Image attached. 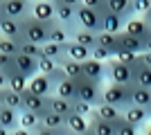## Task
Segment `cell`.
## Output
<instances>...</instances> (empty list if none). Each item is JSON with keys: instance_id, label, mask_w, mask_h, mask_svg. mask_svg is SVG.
Here are the masks:
<instances>
[{"instance_id": "cell-59", "label": "cell", "mask_w": 151, "mask_h": 135, "mask_svg": "<svg viewBox=\"0 0 151 135\" xmlns=\"http://www.w3.org/2000/svg\"><path fill=\"white\" fill-rule=\"evenodd\" d=\"M142 18H151V11H149V14H147V16H142Z\"/></svg>"}, {"instance_id": "cell-32", "label": "cell", "mask_w": 151, "mask_h": 135, "mask_svg": "<svg viewBox=\"0 0 151 135\" xmlns=\"http://www.w3.org/2000/svg\"><path fill=\"white\" fill-rule=\"evenodd\" d=\"M70 41H72V36H70V34L65 32L59 23H54V25H52V29H50V39H47V43L65 45V43H70Z\"/></svg>"}, {"instance_id": "cell-31", "label": "cell", "mask_w": 151, "mask_h": 135, "mask_svg": "<svg viewBox=\"0 0 151 135\" xmlns=\"http://www.w3.org/2000/svg\"><path fill=\"white\" fill-rule=\"evenodd\" d=\"M41 124H43L45 129H52V131H61L65 129V117L57 115V113H52V110H47L43 117H41Z\"/></svg>"}, {"instance_id": "cell-6", "label": "cell", "mask_w": 151, "mask_h": 135, "mask_svg": "<svg viewBox=\"0 0 151 135\" xmlns=\"http://www.w3.org/2000/svg\"><path fill=\"white\" fill-rule=\"evenodd\" d=\"M122 119L124 122H129V124H133L138 131H142L149 124V119H151V110H147V108H140V106H126L124 110H122Z\"/></svg>"}, {"instance_id": "cell-15", "label": "cell", "mask_w": 151, "mask_h": 135, "mask_svg": "<svg viewBox=\"0 0 151 135\" xmlns=\"http://www.w3.org/2000/svg\"><path fill=\"white\" fill-rule=\"evenodd\" d=\"M0 34H2V36H7V39L23 41V20H16V18H7V16H2V18H0Z\"/></svg>"}, {"instance_id": "cell-35", "label": "cell", "mask_w": 151, "mask_h": 135, "mask_svg": "<svg viewBox=\"0 0 151 135\" xmlns=\"http://www.w3.org/2000/svg\"><path fill=\"white\" fill-rule=\"evenodd\" d=\"M18 124H20V129H25V131H34L41 124V117L36 115V113H29V110H23L18 117Z\"/></svg>"}, {"instance_id": "cell-17", "label": "cell", "mask_w": 151, "mask_h": 135, "mask_svg": "<svg viewBox=\"0 0 151 135\" xmlns=\"http://www.w3.org/2000/svg\"><path fill=\"white\" fill-rule=\"evenodd\" d=\"M32 16L36 20H43V23H54L57 20V9L50 2H32Z\"/></svg>"}, {"instance_id": "cell-38", "label": "cell", "mask_w": 151, "mask_h": 135, "mask_svg": "<svg viewBox=\"0 0 151 135\" xmlns=\"http://www.w3.org/2000/svg\"><path fill=\"white\" fill-rule=\"evenodd\" d=\"M20 54L25 56H32V59H41L43 56V45H36V43H20Z\"/></svg>"}, {"instance_id": "cell-7", "label": "cell", "mask_w": 151, "mask_h": 135, "mask_svg": "<svg viewBox=\"0 0 151 135\" xmlns=\"http://www.w3.org/2000/svg\"><path fill=\"white\" fill-rule=\"evenodd\" d=\"M5 16L16 20H25L32 16V2L27 0H5Z\"/></svg>"}, {"instance_id": "cell-14", "label": "cell", "mask_w": 151, "mask_h": 135, "mask_svg": "<svg viewBox=\"0 0 151 135\" xmlns=\"http://www.w3.org/2000/svg\"><path fill=\"white\" fill-rule=\"evenodd\" d=\"M124 32H126V34H131V36H135V39H140V41H145V43L151 39L149 25H147V23H145L142 18H138V16H133L131 20H126Z\"/></svg>"}, {"instance_id": "cell-10", "label": "cell", "mask_w": 151, "mask_h": 135, "mask_svg": "<svg viewBox=\"0 0 151 135\" xmlns=\"http://www.w3.org/2000/svg\"><path fill=\"white\" fill-rule=\"evenodd\" d=\"M23 104H25V110H29V113H36L38 117H43L45 113H47V97H38L34 95V92H29V90H25L23 92Z\"/></svg>"}, {"instance_id": "cell-34", "label": "cell", "mask_w": 151, "mask_h": 135, "mask_svg": "<svg viewBox=\"0 0 151 135\" xmlns=\"http://www.w3.org/2000/svg\"><path fill=\"white\" fill-rule=\"evenodd\" d=\"M61 68H63V72H65V77H68V79H75V81L83 79V70H81V63H77V61H72V59H65Z\"/></svg>"}, {"instance_id": "cell-33", "label": "cell", "mask_w": 151, "mask_h": 135, "mask_svg": "<svg viewBox=\"0 0 151 135\" xmlns=\"http://www.w3.org/2000/svg\"><path fill=\"white\" fill-rule=\"evenodd\" d=\"M90 133L93 135H117L115 133V124L101 122V119H90Z\"/></svg>"}, {"instance_id": "cell-25", "label": "cell", "mask_w": 151, "mask_h": 135, "mask_svg": "<svg viewBox=\"0 0 151 135\" xmlns=\"http://www.w3.org/2000/svg\"><path fill=\"white\" fill-rule=\"evenodd\" d=\"M131 104H133V106H140V108L151 110V88H140V86H133Z\"/></svg>"}, {"instance_id": "cell-19", "label": "cell", "mask_w": 151, "mask_h": 135, "mask_svg": "<svg viewBox=\"0 0 151 135\" xmlns=\"http://www.w3.org/2000/svg\"><path fill=\"white\" fill-rule=\"evenodd\" d=\"M65 129H68L70 133H75V135H86L88 129H90V119L72 113V115L65 117Z\"/></svg>"}, {"instance_id": "cell-55", "label": "cell", "mask_w": 151, "mask_h": 135, "mask_svg": "<svg viewBox=\"0 0 151 135\" xmlns=\"http://www.w3.org/2000/svg\"><path fill=\"white\" fill-rule=\"evenodd\" d=\"M2 101H5V90H0V106H2Z\"/></svg>"}, {"instance_id": "cell-2", "label": "cell", "mask_w": 151, "mask_h": 135, "mask_svg": "<svg viewBox=\"0 0 151 135\" xmlns=\"http://www.w3.org/2000/svg\"><path fill=\"white\" fill-rule=\"evenodd\" d=\"M131 95H133V86H117V84H108L101 92V101L111 104L115 108L124 110L126 106H131Z\"/></svg>"}, {"instance_id": "cell-45", "label": "cell", "mask_w": 151, "mask_h": 135, "mask_svg": "<svg viewBox=\"0 0 151 135\" xmlns=\"http://www.w3.org/2000/svg\"><path fill=\"white\" fill-rule=\"evenodd\" d=\"M47 79H50L52 84H54V88H57V86L61 84L63 79H68V77H65V72H63V68L59 65V68H54V70H52L50 74H47Z\"/></svg>"}, {"instance_id": "cell-8", "label": "cell", "mask_w": 151, "mask_h": 135, "mask_svg": "<svg viewBox=\"0 0 151 135\" xmlns=\"http://www.w3.org/2000/svg\"><path fill=\"white\" fill-rule=\"evenodd\" d=\"M88 119H101V122H111V124H117L122 119V110L115 108V106H111V104H97L93 108V113H90Z\"/></svg>"}, {"instance_id": "cell-16", "label": "cell", "mask_w": 151, "mask_h": 135, "mask_svg": "<svg viewBox=\"0 0 151 135\" xmlns=\"http://www.w3.org/2000/svg\"><path fill=\"white\" fill-rule=\"evenodd\" d=\"M124 25L126 20L117 14H111V11H101V32H108V34H122L124 32Z\"/></svg>"}, {"instance_id": "cell-49", "label": "cell", "mask_w": 151, "mask_h": 135, "mask_svg": "<svg viewBox=\"0 0 151 135\" xmlns=\"http://www.w3.org/2000/svg\"><path fill=\"white\" fill-rule=\"evenodd\" d=\"M7 84H9V77H7L2 70H0V90H5V88H7Z\"/></svg>"}, {"instance_id": "cell-24", "label": "cell", "mask_w": 151, "mask_h": 135, "mask_svg": "<svg viewBox=\"0 0 151 135\" xmlns=\"http://www.w3.org/2000/svg\"><path fill=\"white\" fill-rule=\"evenodd\" d=\"M68 45V43H65ZM65 45H57V43H45L43 45V56L52 59L57 65H63V61H65Z\"/></svg>"}, {"instance_id": "cell-22", "label": "cell", "mask_w": 151, "mask_h": 135, "mask_svg": "<svg viewBox=\"0 0 151 135\" xmlns=\"http://www.w3.org/2000/svg\"><path fill=\"white\" fill-rule=\"evenodd\" d=\"M47 108H50L52 113L61 115V117L72 115V101H68V99H61V97H57V95L47 97Z\"/></svg>"}, {"instance_id": "cell-48", "label": "cell", "mask_w": 151, "mask_h": 135, "mask_svg": "<svg viewBox=\"0 0 151 135\" xmlns=\"http://www.w3.org/2000/svg\"><path fill=\"white\" fill-rule=\"evenodd\" d=\"M138 59L142 65H149L151 68V52H142V54H138Z\"/></svg>"}, {"instance_id": "cell-44", "label": "cell", "mask_w": 151, "mask_h": 135, "mask_svg": "<svg viewBox=\"0 0 151 135\" xmlns=\"http://www.w3.org/2000/svg\"><path fill=\"white\" fill-rule=\"evenodd\" d=\"M54 68H59V65L54 63L52 59H47V56H41V59H38V72H41V74H45V77H47Z\"/></svg>"}, {"instance_id": "cell-58", "label": "cell", "mask_w": 151, "mask_h": 135, "mask_svg": "<svg viewBox=\"0 0 151 135\" xmlns=\"http://www.w3.org/2000/svg\"><path fill=\"white\" fill-rule=\"evenodd\" d=\"M142 20H145L147 25H149V32H151V18H142Z\"/></svg>"}, {"instance_id": "cell-39", "label": "cell", "mask_w": 151, "mask_h": 135, "mask_svg": "<svg viewBox=\"0 0 151 135\" xmlns=\"http://www.w3.org/2000/svg\"><path fill=\"white\" fill-rule=\"evenodd\" d=\"M149 11H151V0H133V14L138 18L147 16Z\"/></svg>"}, {"instance_id": "cell-18", "label": "cell", "mask_w": 151, "mask_h": 135, "mask_svg": "<svg viewBox=\"0 0 151 135\" xmlns=\"http://www.w3.org/2000/svg\"><path fill=\"white\" fill-rule=\"evenodd\" d=\"M117 43H120V50L133 52V54H142V52L147 50V43H145V41L135 39V36H131V34H126V32L117 34Z\"/></svg>"}, {"instance_id": "cell-40", "label": "cell", "mask_w": 151, "mask_h": 135, "mask_svg": "<svg viewBox=\"0 0 151 135\" xmlns=\"http://www.w3.org/2000/svg\"><path fill=\"white\" fill-rule=\"evenodd\" d=\"M115 133L117 135H140V131L133 126V124L124 122V119H120V122L115 124Z\"/></svg>"}, {"instance_id": "cell-5", "label": "cell", "mask_w": 151, "mask_h": 135, "mask_svg": "<svg viewBox=\"0 0 151 135\" xmlns=\"http://www.w3.org/2000/svg\"><path fill=\"white\" fill-rule=\"evenodd\" d=\"M77 25H79V29H88V32L99 34L101 32V14L97 9H88V7L79 5L77 7Z\"/></svg>"}, {"instance_id": "cell-46", "label": "cell", "mask_w": 151, "mask_h": 135, "mask_svg": "<svg viewBox=\"0 0 151 135\" xmlns=\"http://www.w3.org/2000/svg\"><path fill=\"white\" fill-rule=\"evenodd\" d=\"M83 7H88V9H97V11H106V7H104V0H81Z\"/></svg>"}, {"instance_id": "cell-21", "label": "cell", "mask_w": 151, "mask_h": 135, "mask_svg": "<svg viewBox=\"0 0 151 135\" xmlns=\"http://www.w3.org/2000/svg\"><path fill=\"white\" fill-rule=\"evenodd\" d=\"M90 52L88 47H83V45L75 43V41H70L68 45H65V56L72 59V61H77V63H83V61H88L90 59Z\"/></svg>"}, {"instance_id": "cell-47", "label": "cell", "mask_w": 151, "mask_h": 135, "mask_svg": "<svg viewBox=\"0 0 151 135\" xmlns=\"http://www.w3.org/2000/svg\"><path fill=\"white\" fill-rule=\"evenodd\" d=\"M32 133H34V135H59L57 131H52V129H45L43 124H38V126H36L34 131H32Z\"/></svg>"}, {"instance_id": "cell-43", "label": "cell", "mask_w": 151, "mask_h": 135, "mask_svg": "<svg viewBox=\"0 0 151 135\" xmlns=\"http://www.w3.org/2000/svg\"><path fill=\"white\" fill-rule=\"evenodd\" d=\"M72 113H75V115H81V117H90L93 106H90V104L79 101V99H75V101H72Z\"/></svg>"}, {"instance_id": "cell-37", "label": "cell", "mask_w": 151, "mask_h": 135, "mask_svg": "<svg viewBox=\"0 0 151 135\" xmlns=\"http://www.w3.org/2000/svg\"><path fill=\"white\" fill-rule=\"evenodd\" d=\"M115 61L117 63H122V65H129V68H135V65L140 63V59H138V54H133V52H124V50H120V52H115Z\"/></svg>"}, {"instance_id": "cell-54", "label": "cell", "mask_w": 151, "mask_h": 135, "mask_svg": "<svg viewBox=\"0 0 151 135\" xmlns=\"http://www.w3.org/2000/svg\"><path fill=\"white\" fill-rule=\"evenodd\" d=\"M0 135H12V133H9L7 129H2V126H0Z\"/></svg>"}, {"instance_id": "cell-52", "label": "cell", "mask_w": 151, "mask_h": 135, "mask_svg": "<svg viewBox=\"0 0 151 135\" xmlns=\"http://www.w3.org/2000/svg\"><path fill=\"white\" fill-rule=\"evenodd\" d=\"M140 133H142V135H151V124H147V126L140 131Z\"/></svg>"}, {"instance_id": "cell-29", "label": "cell", "mask_w": 151, "mask_h": 135, "mask_svg": "<svg viewBox=\"0 0 151 135\" xmlns=\"http://www.w3.org/2000/svg\"><path fill=\"white\" fill-rule=\"evenodd\" d=\"M72 41L79 45H83V47H88V50H93V47H97V34L95 32H88V29H77L75 36H72Z\"/></svg>"}, {"instance_id": "cell-3", "label": "cell", "mask_w": 151, "mask_h": 135, "mask_svg": "<svg viewBox=\"0 0 151 135\" xmlns=\"http://www.w3.org/2000/svg\"><path fill=\"white\" fill-rule=\"evenodd\" d=\"M101 92H104L101 84H95V81H90L86 77L77 81V99L83 104H90L93 108L97 104H101Z\"/></svg>"}, {"instance_id": "cell-36", "label": "cell", "mask_w": 151, "mask_h": 135, "mask_svg": "<svg viewBox=\"0 0 151 135\" xmlns=\"http://www.w3.org/2000/svg\"><path fill=\"white\" fill-rule=\"evenodd\" d=\"M27 84H29V79H25L20 72H14L12 77H9V84H7V88L14 90V92H20V95H23V92L27 90Z\"/></svg>"}, {"instance_id": "cell-42", "label": "cell", "mask_w": 151, "mask_h": 135, "mask_svg": "<svg viewBox=\"0 0 151 135\" xmlns=\"http://www.w3.org/2000/svg\"><path fill=\"white\" fill-rule=\"evenodd\" d=\"M0 70L5 72L7 77H12L16 72V65H14V56H7V54H0Z\"/></svg>"}, {"instance_id": "cell-51", "label": "cell", "mask_w": 151, "mask_h": 135, "mask_svg": "<svg viewBox=\"0 0 151 135\" xmlns=\"http://www.w3.org/2000/svg\"><path fill=\"white\" fill-rule=\"evenodd\" d=\"M12 135H34V133H32V131H25V129H20V126H18L16 131H12Z\"/></svg>"}, {"instance_id": "cell-4", "label": "cell", "mask_w": 151, "mask_h": 135, "mask_svg": "<svg viewBox=\"0 0 151 135\" xmlns=\"http://www.w3.org/2000/svg\"><path fill=\"white\" fill-rule=\"evenodd\" d=\"M106 79L108 84H117V86H133V68L117 63L115 59H111L106 63Z\"/></svg>"}, {"instance_id": "cell-13", "label": "cell", "mask_w": 151, "mask_h": 135, "mask_svg": "<svg viewBox=\"0 0 151 135\" xmlns=\"http://www.w3.org/2000/svg\"><path fill=\"white\" fill-rule=\"evenodd\" d=\"M104 7L106 11L117 14L124 20H131L135 14H133V0H104Z\"/></svg>"}, {"instance_id": "cell-60", "label": "cell", "mask_w": 151, "mask_h": 135, "mask_svg": "<svg viewBox=\"0 0 151 135\" xmlns=\"http://www.w3.org/2000/svg\"><path fill=\"white\" fill-rule=\"evenodd\" d=\"M27 2H36V0H27Z\"/></svg>"}, {"instance_id": "cell-50", "label": "cell", "mask_w": 151, "mask_h": 135, "mask_svg": "<svg viewBox=\"0 0 151 135\" xmlns=\"http://www.w3.org/2000/svg\"><path fill=\"white\" fill-rule=\"evenodd\" d=\"M61 5H68V7H79L81 5V0H59Z\"/></svg>"}, {"instance_id": "cell-9", "label": "cell", "mask_w": 151, "mask_h": 135, "mask_svg": "<svg viewBox=\"0 0 151 135\" xmlns=\"http://www.w3.org/2000/svg\"><path fill=\"white\" fill-rule=\"evenodd\" d=\"M27 90H29V92H34V95H38V97H52V95H54V84H52L45 74H41V72H38L36 77L29 79Z\"/></svg>"}, {"instance_id": "cell-57", "label": "cell", "mask_w": 151, "mask_h": 135, "mask_svg": "<svg viewBox=\"0 0 151 135\" xmlns=\"http://www.w3.org/2000/svg\"><path fill=\"white\" fill-rule=\"evenodd\" d=\"M145 52H151V39L147 41V50H145Z\"/></svg>"}, {"instance_id": "cell-28", "label": "cell", "mask_w": 151, "mask_h": 135, "mask_svg": "<svg viewBox=\"0 0 151 135\" xmlns=\"http://www.w3.org/2000/svg\"><path fill=\"white\" fill-rule=\"evenodd\" d=\"M2 106H7V108H12V110H18V113H23V110H25L23 95H20V92H14V90H9V88H5V101H2Z\"/></svg>"}, {"instance_id": "cell-23", "label": "cell", "mask_w": 151, "mask_h": 135, "mask_svg": "<svg viewBox=\"0 0 151 135\" xmlns=\"http://www.w3.org/2000/svg\"><path fill=\"white\" fill-rule=\"evenodd\" d=\"M54 95L61 97V99H68V101H75L77 99V81L75 79H63L54 88Z\"/></svg>"}, {"instance_id": "cell-53", "label": "cell", "mask_w": 151, "mask_h": 135, "mask_svg": "<svg viewBox=\"0 0 151 135\" xmlns=\"http://www.w3.org/2000/svg\"><path fill=\"white\" fill-rule=\"evenodd\" d=\"M5 16V0H0V18Z\"/></svg>"}, {"instance_id": "cell-56", "label": "cell", "mask_w": 151, "mask_h": 135, "mask_svg": "<svg viewBox=\"0 0 151 135\" xmlns=\"http://www.w3.org/2000/svg\"><path fill=\"white\" fill-rule=\"evenodd\" d=\"M38 2H50V5H57L59 0H38Z\"/></svg>"}, {"instance_id": "cell-12", "label": "cell", "mask_w": 151, "mask_h": 135, "mask_svg": "<svg viewBox=\"0 0 151 135\" xmlns=\"http://www.w3.org/2000/svg\"><path fill=\"white\" fill-rule=\"evenodd\" d=\"M14 65H16V72H20L25 79H32L38 74V59L18 54V56H14Z\"/></svg>"}, {"instance_id": "cell-61", "label": "cell", "mask_w": 151, "mask_h": 135, "mask_svg": "<svg viewBox=\"0 0 151 135\" xmlns=\"http://www.w3.org/2000/svg\"><path fill=\"white\" fill-rule=\"evenodd\" d=\"M86 135H93V133H90V131H88V133H86Z\"/></svg>"}, {"instance_id": "cell-1", "label": "cell", "mask_w": 151, "mask_h": 135, "mask_svg": "<svg viewBox=\"0 0 151 135\" xmlns=\"http://www.w3.org/2000/svg\"><path fill=\"white\" fill-rule=\"evenodd\" d=\"M57 23V20H54ZM54 23H43V20H36L34 16L23 20V41L25 43H36V45H45L50 39V29Z\"/></svg>"}, {"instance_id": "cell-20", "label": "cell", "mask_w": 151, "mask_h": 135, "mask_svg": "<svg viewBox=\"0 0 151 135\" xmlns=\"http://www.w3.org/2000/svg\"><path fill=\"white\" fill-rule=\"evenodd\" d=\"M18 117H20L18 110H12V108H7V106H0V126L7 129L9 133L16 131L20 126V124H18Z\"/></svg>"}, {"instance_id": "cell-41", "label": "cell", "mask_w": 151, "mask_h": 135, "mask_svg": "<svg viewBox=\"0 0 151 135\" xmlns=\"http://www.w3.org/2000/svg\"><path fill=\"white\" fill-rule=\"evenodd\" d=\"M90 59H95V61H99V63H108L111 59H113V54L108 50H104V47H93V52H90Z\"/></svg>"}, {"instance_id": "cell-26", "label": "cell", "mask_w": 151, "mask_h": 135, "mask_svg": "<svg viewBox=\"0 0 151 135\" xmlns=\"http://www.w3.org/2000/svg\"><path fill=\"white\" fill-rule=\"evenodd\" d=\"M133 86L151 88V68H149V65L138 63L135 68H133Z\"/></svg>"}, {"instance_id": "cell-11", "label": "cell", "mask_w": 151, "mask_h": 135, "mask_svg": "<svg viewBox=\"0 0 151 135\" xmlns=\"http://www.w3.org/2000/svg\"><path fill=\"white\" fill-rule=\"evenodd\" d=\"M81 70H83V77L95 81V84H101L106 79V63H99L95 59H88L81 63Z\"/></svg>"}, {"instance_id": "cell-62", "label": "cell", "mask_w": 151, "mask_h": 135, "mask_svg": "<svg viewBox=\"0 0 151 135\" xmlns=\"http://www.w3.org/2000/svg\"><path fill=\"white\" fill-rule=\"evenodd\" d=\"M68 135H75V133H70V131H68Z\"/></svg>"}, {"instance_id": "cell-27", "label": "cell", "mask_w": 151, "mask_h": 135, "mask_svg": "<svg viewBox=\"0 0 151 135\" xmlns=\"http://www.w3.org/2000/svg\"><path fill=\"white\" fill-rule=\"evenodd\" d=\"M97 45L108 50L115 56V52H120V43H117V34H108V32H99L97 34Z\"/></svg>"}, {"instance_id": "cell-30", "label": "cell", "mask_w": 151, "mask_h": 135, "mask_svg": "<svg viewBox=\"0 0 151 135\" xmlns=\"http://www.w3.org/2000/svg\"><path fill=\"white\" fill-rule=\"evenodd\" d=\"M20 43L23 41H16V39H7L0 34V54H7V56H18L20 54Z\"/></svg>"}]
</instances>
